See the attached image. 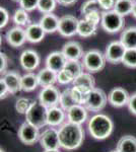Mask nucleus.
I'll use <instances>...</instances> for the list:
<instances>
[{"mask_svg":"<svg viewBox=\"0 0 136 152\" xmlns=\"http://www.w3.org/2000/svg\"><path fill=\"white\" fill-rule=\"evenodd\" d=\"M60 146L67 150H74L78 148L83 139H85V131L80 125L68 123L64 124L58 131Z\"/></svg>","mask_w":136,"mask_h":152,"instance_id":"f257e3e1","label":"nucleus"},{"mask_svg":"<svg viewBox=\"0 0 136 152\" xmlns=\"http://www.w3.org/2000/svg\"><path fill=\"white\" fill-rule=\"evenodd\" d=\"M113 127L112 120L103 114L96 115L88 122V131L90 135L99 140L108 138L112 134Z\"/></svg>","mask_w":136,"mask_h":152,"instance_id":"f03ea898","label":"nucleus"},{"mask_svg":"<svg viewBox=\"0 0 136 152\" xmlns=\"http://www.w3.org/2000/svg\"><path fill=\"white\" fill-rule=\"evenodd\" d=\"M26 122L36 126L37 128H43L48 125V109L41 104L40 100H35L26 112Z\"/></svg>","mask_w":136,"mask_h":152,"instance_id":"7ed1b4c3","label":"nucleus"},{"mask_svg":"<svg viewBox=\"0 0 136 152\" xmlns=\"http://www.w3.org/2000/svg\"><path fill=\"white\" fill-rule=\"evenodd\" d=\"M102 28L107 33L115 34L120 31L124 26V18L115 10L104 11L102 13Z\"/></svg>","mask_w":136,"mask_h":152,"instance_id":"20e7f679","label":"nucleus"},{"mask_svg":"<svg viewBox=\"0 0 136 152\" xmlns=\"http://www.w3.org/2000/svg\"><path fill=\"white\" fill-rule=\"evenodd\" d=\"M105 55L99 50H90L83 55V66L90 73L99 72L104 69L106 64Z\"/></svg>","mask_w":136,"mask_h":152,"instance_id":"39448f33","label":"nucleus"},{"mask_svg":"<svg viewBox=\"0 0 136 152\" xmlns=\"http://www.w3.org/2000/svg\"><path fill=\"white\" fill-rule=\"evenodd\" d=\"M108 102L107 94L100 88H93L87 94V99L85 104L86 110L91 112H100L106 107Z\"/></svg>","mask_w":136,"mask_h":152,"instance_id":"423d86ee","label":"nucleus"},{"mask_svg":"<svg viewBox=\"0 0 136 152\" xmlns=\"http://www.w3.org/2000/svg\"><path fill=\"white\" fill-rule=\"evenodd\" d=\"M60 95L61 94L59 92V90L52 85V86L44 87L41 90L40 94H39V100L47 109H51V107H57V104H59Z\"/></svg>","mask_w":136,"mask_h":152,"instance_id":"0eeeda50","label":"nucleus"},{"mask_svg":"<svg viewBox=\"0 0 136 152\" xmlns=\"http://www.w3.org/2000/svg\"><path fill=\"white\" fill-rule=\"evenodd\" d=\"M78 19L72 15H64L59 18V28L58 31L61 36L69 38L77 34L78 28Z\"/></svg>","mask_w":136,"mask_h":152,"instance_id":"6e6552de","label":"nucleus"},{"mask_svg":"<svg viewBox=\"0 0 136 152\" xmlns=\"http://www.w3.org/2000/svg\"><path fill=\"white\" fill-rule=\"evenodd\" d=\"M125 52L126 48L120 41L112 42V43L109 44L107 49H106V60L109 63H112V64H117L119 62H122Z\"/></svg>","mask_w":136,"mask_h":152,"instance_id":"1a4fd4ad","label":"nucleus"},{"mask_svg":"<svg viewBox=\"0 0 136 152\" xmlns=\"http://www.w3.org/2000/svg\"><path fill=\"white\" fill-rule=\"evenodd\" d=\"M40 133H39V128L36 126L29 124V122H24L21 125L18 130V137L23 143L26 145H32L38 139H40Z\"/></svg>","mask_w":136,"mask_h":152,"instance_id":"9d476101","label":"nucleus"},{"mask_svg":"<svg viewBox=\"0 0 136 152\" xmlns=\"http://www.w3.org/2000/svg\"><path fill=\"white\" fill-rule=\"evenodd\" d=\"M40 144L45 150L59 149L60 141H59L58 131L54 128H49L45 130L40 136Z\"/></svg>","mask_w":136,"mask_h":152,"instance_id":"9b49d317","label":"nucleus"},{"mask_svg":"<svg viewBox=\"0 0 136 152\" xmlns=\"http://www.w3.org/2000/svg\"><path fill=\"white\" fill-rule=\"evenodd\" d=\"M21 67L26 71H34L40 64V57L34 50H26L19 58Z\"/></svg>","mask_w":136,"mask_h":152,"instance_id":"f8f14e48","label":"nucleus"},{"mask_svg":"<svg viewBox=\"0 0 136 152\" xmlns=\"http://www.w3.org/2000/svg\"><path fill=\"white\" fill-rule=\"evenodd\" d=\"M67 63V59L63 55L62 52H53L47 57L46 59V65L47 68L56 73H59L62 71Z\"/></svg>","mask_w":136,"mask_h":152,"instance_id":"ddd939ff","label":"nucleus"},{"mask_svg":"<svg viewBox=\"0 0 136 152\" xmlns=\"http://www.w3.org/2000/svg\"><path fill=\"white\" fill-rule=\"evenodd\" d=\"M129 94L122 87H116L111 90V92L108 95V102H110L113 107H121L125 104H128L129 102Z\"/></svg>","mask_w":136,"mask_h":152,"instance_id":"4468645a","label":"nucleus"},{"mask_svg":"<svg viewBox=\"0 0 136 152\" xmlns=\"http://www.w3.org/2000/svg\"><path fill=\"white\" fill-rule=\"evenodd\" d=\"M6 41L10 46L14 48L21 47L26 43V29L21 28V26H15L9 29L6 34Z\"/></svg>","mask_w":136,"mask_h":152,"instance_id":"2eb2a0df","label":"nucleus"},{"mask_svg":"<svg viewBox=\"0 0 136 152\" xmlns=\"http://www.w3.org/2000/svg\"><path fill=\"white\" fill-rule=\"evenodd\" d=\"M61 52L63 53V55L65 56L67 61L79 60L85 55L80 44L77 43V42H68V43H66L63 46Z\"/></svg>","mask_w":136,"mask_h":152,"instance_id":"dca6fc26","label":"nucleus"},{"mask_svg":"<svg viewBox=\"0 0 136 152\" xmlns=\"http://www.w3.org/2000/svg\"><path fill=\"white\" fill-rule=\"evenodd\" d=\"M21 77L19 73L15 71H8L3 76V80L6 83L7 87L9 89V92L12 94L21 91Z\"/></svg>","mask_w":136,"mask_h":152,"instance_id":"f3484780","label":"nucleus"},{"mask_svg":"<svg viewBox=\"0 0 136 152\" xmlns=\"http://www.w3.org/2000/svg\"><path fill=\"white\" fill-rule=\"evenodd\" d=\"M67 118L70 123L81 125L85 123L87 118V112L85 105L76 104L67 111Z\"/></svg>","mask_w":136,"mask_h":152,"instance_id":"a211bd4d","label":"nucleus"},{"mask_svg":"<svg viewBox=\"0 0 136 152\" xmlns=\"http://www.w3.org/2000/svg\"><path fill=\"white\" fill-rule=\"evenodd\" d=\"M26 40L29 43H39L45 37V31L40 26V23H32L29 24L26 28Z\"/></svg>","mask_w":136,"mask_h":152,"instance_id":"6ab92c4d","label":"nucleus"},{"mask_svg":"<svg viewBox=\"0 0 136 152\" xmlns=\"http://www.w3.org/2000/svg\"><path fill=\"white\" fill-rule=\"evenodd\" d=\"M40 26L43 28L45 31V33H55L56 31H58L59 28V18H57L55 14L48 13L44 14L40 19Z\"/></svg>","mask_w":136,"mask_h":152,"instance_id":"aec40b11","label":"nucleus"},{"mask_svg":"<svg viewBox=\"0 0 136 152\" xmlns=\"http://www.w3.org/2000/svg\"><path fill=\"white\" fill-rule=\"evenodd\" d=\"M73 86L80 87L86 91H90L95 87V78L90 73H82L73 80Z\"/></svg>","mask_w":136,"mask_h":152,"instance_id":"412c9836","label":"nucleus"},{"mask_svg":"<svg viewBox=\"0 0 136 152\" xmlns=\"http://www.w3.org/2000/svg\"><path fill=\"white\" fill-rule=\"evenodd\" d=\"M38 81L39 85H41L43 88L52 86L57 81V73L48 68L42 69L38 73Z\"/></svg>","mask_w":136,"mask_h":152,"instance_id":"4be33fe9","label":"nucleus"},{"mask_svg":"<svg viewBox=\"0 0 136 152\" xmlns=\"http://www.w3.org/2000/svg\"><path fill=\"white\" fill-rule=\"evenodd\" d=\"M65 119V113L62 107H54L48 109V125L52 127L59 126Z\"/></svg>","mask_w":136,"mask_h":152,"instance_id":"5701e85b","label":"nucleus"},{"mask_svg":"<svg viewBox=\"0 0 136 152\" xmlns=\"http://www.w3.org/2000/svg\"><path fill=\"white\" fill-rule=\"evenodd\" d=\"M120 42L126 49H136V28H128L122 31Z\"/></svg>","mask_w":136,"mask_h":152,"instance_id":"b1692460","label":"nucleus"},{"mask_svg":"<svg viewBox=\"0 0 136 152\" xmlns=\"http://www.w3.org/2000/svg\"><path fill=\"white\" fill-rule=\"evenodd\" d=\"M117 150L120 152H136V138L130 135L122 137L117 144Z\"/></svg>","mask_w":136,"mask_h":152,"instance_id":"393cba45","label":"nucleus"},{"mask_svg":"<svg viewBox=\"0 0 136 152\" xmlns=\"http://www.w3.org/2000/svg\"><path fill=\"white\" fill-rule=\"evenodd\" d=\"M135 2L133 0H118L115 3L113 10H115L117 13L122 15L123 18L128 14L132 13L133 7H134Z\"/></svg>","mask_w":136,"mask_h":152,"instance_id":"a878e982","label":"nucleus"},{"mask_svg":"<svg viewBox=\"0 0 136 152\" xmlns=\"http://www.w3.org/2000/svg\"><path fill=\"white\" fill-rule=\"evenodd\" d=\"M39 85L38 75L29 72L21 77V89L24 91H32Z\"/></svg>","mask_w":136,"mask_h":152,"instance_id":"bb28decb","label":"nucleus"},{"mask_svg":"<svg viewBox=\"0 0 136 152\" xmlns=\"http://www.w3.org/2000/svg\"><path fill=\"white\" fill-rule=\"evenodd\" d=\"M96 26L93 23L87 21L86 19L82 18L78 21V28H77V35H79L82 38H88L93 36L96 33Z\"/></svg>","mask_w":136,"mask_h":152,"instance_id":"cd10ccee","label":"nucleus"},{"mask_svg":"<svg viewBox=\"0 0 136 152\" xmlns=\"http://www.w3.org/2000/svg\"><path fill=\"white\" fill-rule=\"evenodd\" d=\"M83 68H85L83 63L79 62L78 60H71L67 61L65 67H64V70L67 71L69 74L75 79L76 77H78L80 74L83 73Z\"/></svg>","mask_w":136,"mask_h":152,"instance_id":"c85d7f7f","label":"nucleus"},{"mask_svg":"<svg viewBox=\"0 0 136 152\" xmlns=\"http://www.w3.org/2000/svg\"><path fill=\"white\" fill-rule=\"evenodd\" d=\"M59 104H60L61 107H62L64 111H66V112H67L68 110H70L72 107H74V105L77 104L73 99L72 90H71V88H69V89H65L62 94H61L60 102H59Z\"/></svg>","mask_w":136,"mask_h":152,"instance_id":"c756f323","label":"nucleus"},{"mask_svg":"<svg viewBox=\"0 0 136 152\" xmlns=\"http://www.w3.org/2000/svg\"><path fill=\"white\" fill-rule=\"evenodd\" d=\"M72 90V95H73V99L75 100V102L77 104H81V105H85L86 99H87V94L90 91H86V90L82 89L80 87H76L73 86L71 88Z\"/></svg>","mask_w":136,"mask_h":152,"instance_id":"7c9ffc66","label":"nucleus"},{"mask_svg":"<svg viewBox=\"0 0 136 152\" xmlns=\"http://www.w3.org/2000/svg\"><path fill=\"white\" fill-rule=\"evenodd\" d=\"M13 21L17 26H23L29 23V14L23 8L16 9L13 14Z\"/></svg>","mask_w":136,"mask_h":152,"instance_id":"2f4dec72","label":"nucleus"},{"mask_svg":"<svg viewBox=\"0 0 136 152\" xmlns=\"http://www.w3.org/2000/svg\"><path fill=\"white\" fill-rule=\"evenodd\" d=\"M122 63L129 68H136V49H126Z\"/></svg>","mask_w":136,"mask_h":152,"instance_id":"473e14b6","label":"nucleus"},{"mask_svg":"<svg viewBox=\"0 0 136 152\" xmlns=\"http://www.w3.org/2000/svg\"><path fill=\"white\" fill-rule=\"evenodd\" d=\"M80 11L83 15H86V14L93 11H101V6L99 4L98 0H87L81 5Z\"/></svg>","mask_w":136,"mask_h":152,"instance_id":"72a5a7b5","label":"nucleus"},{"mask_svg":"<svg viewBox=\"0 0 136 152\" xmlns=\"http://www.w3.org/2000/svg\"><path fill=\"white\" fill-rule=\"evenodd\" d=\"M56 0H39L38 9L44 14L52 13L56 7Z\"/></svg>","mask_w":136,"mask_h":152,"instance_id":"f704fd0d","label":"nucleus"},{"mask_svg":"<svg viewBox=\"0 0 136 152\" xmlns=\"http://www.w3.org/2000/svg\"><path fill=\"white\" fill-rule=\"evenodd\" d=\"M31 104V102L28 99H19L16 100L15 109L19 114H26Z\"/></svg>","mask_w":136,"mask_h":152,"instance_id":"c9c22d12","label":"nucleus"},{"mask_svg":"<svg viewBox=\"0 0 136 152\" xmlns=\"http://www.w3.org/2000/svg\"><path fill=\"white\" fill-rule=\"evenodd\" d=\"M74 78L71 76L66 70H62L59 73H57V81L61 84H67V83L73 82Z\"/></svg>","mask_w":136,"mask_h":152,"instance_id":"e433bc0d","label":"nucleus"},{"mask_svg":"<svg viewBox=\"0 0 136 152\" xmlns=\"http://www.w3.org/2000/svg\"><path fill=\"white\" fill-rule=\"evenodd\" d=\"M102 13L103 12H101V11H93V12H90V13L85 15L83 18L86 19L87 21H90V23L98 26V24L102 21V15H101Z\"/></svg>","mask_w":136,"mask_h":152,"instance_id":"4c0bfd02","label":"nucleus"},{"mask_svg":"<svg viewBox=\"0 0 136 152\" xmlns=\"http://www.w3.org/2000/svg\"><path fill=\"white\" fill-rule=\"evenodd\" d=\"M19 4L26 11H32L35 8H38L39 0H21Z\"/></svg>","mask_w":136,"mask_h":152,"instance_id":"58836bf2","label":"nucleus"},{"mask_svg":"<svg viewBox=\"0 0 136 152\" xmlns=\"http://www.w3.org/2000/svg\"><path fill=\"white\" fill-rule=\"evenodd\" d=\"M9 20V13L4 7L0 8V28H4Z\"/></svg>","mask_w":136,"mask_h":152,"instance_id":"ea45409f","label":"nucleus"},{"mask_svg":"<svg viewBox=\"0 0 136 152\" xmlns=\"http://www.w3.org/2000/svg\"><path fill=\"white\" fill-rule=\"evenodd\" d=\"M99 4H100L101 8L106 11L111 10L115 6V1L114 0H98Z\"/></svg>","mask_w":136,"mask_h":152,"instance_id":"a19ab883","label":"nucleus"},{"mask_svg":"<svg viewBox=\"0 0 136 152\" xmlns=\"http://www.w3.org/2000/svg\"><path fill=\"white\" fill-rule=\"evenodd\" d=\"M8 94H10L8 87H7L6 83L4 82L3 78H1V79H0V97H1V99H5Z\"/></svg>","mask_w":136,"mask_h":152,"instance_id":"79ce46f5","label":"nucleus"},{"mask_svg":"<svg viewBox=\"0 0 136 152\" xmlns=\"http://www.w3.org/2000/svg\"><path fill=\"white\" fill-rule=\"evenodd\" d=\"M127 105H128L129 111L136 116V92L133 94L132 95H130V99H129V102H128Z\"/></svg>","mask_w":136,"mask_h":152,"instance_id":"37998d69","label":"nucleus"},{"mask_svg":"<svg viewBox=\"0 0 136 152\" xmlns=\"http://www.w3.org/2000/svg\"><path fill=\"white\" fill-rule=\"evenodd\" d=\"M0 71L1 73H4L5 74V70H6V67H7V57L4 53H1L0 54Z\"/></svg>","mask_w":136,"mask_h":152,"instance_id":"c03bdc74","label":"nucleus"},{"mask_svg":"<svg viewBox=\"0 0 136 152\" xmlns=\"http://www.w3.org/2000/svg\"><path fill=\"white\" fill-rule=\"evenodd\" d=\"M56 1L58 2L59 4H61V5L70 6V5H72V4L75 3L77 0H56Z\"/></svg>","mask_w":136,"mask_h":152,"instance_id":"a18cd8bd","label":"nucleus"},{"mask_svg":"<svg viewBox=\"0 0 136 152\" xmlns=\"http://www.w3.org/2000/svg\"><path fill=\"white\" fill-rule=\"evenodd\" d=\"M132 14H133V16L136 18V2L134 3V7H133V10H132Z\"/></svg>","mask_w":136,"mask_h":152,"instance_id":"49530a36","label":"nucleus"},{"mask_svg":"<svg viewBox=\"0 0 136 152\" xmlns=\"http://www.w3.org/2000/svg\"><path fill=\"white\" fill-rule=\"evenodd\" d=\"M44 152H60L59 149H52V150H45Z\"/></svg>","mask_w":136,"mask_h":152,"instance_id":"de8ad7c7","label":"nucleus"},{"mask_svg":"<svg viewBox=\"0 0 136 152\" xmlns=\"http://www.w3.org/2000/svg\"><path fill=\"white\" fill-rule=\"evenodd\" d=\"M13 1H17V2H21V0H13Z\"/></svg>","mask_w":136,"mask_h":152,"instance_id":"09e8293b","label":"nucleus"},{"mask_svg":"<svg viewBox=\"0 0 136 152\" xmlns=\"http://www.w3.org/2000/svg\"><path fill=\"white\" fill-rule=\"evenodd\" d=\"M111 152H120V151H118V150H114V151H111Z\"/></svg>","mask_w":136,"mask_h":152,"instance_id":"8fccbe9b","label":"nucleus"},{"mask_svg":"<svg viewBox=\"0 0 136 152\" xmlns=\"http://www.w3.org/2000/svg\"><path fill=\"white\" fill-rule=\"evenodd\" d=\"M0 152H4V150H3V149L1 148V150H0Z\"/></svg>","mask_w":136,"mask_h":152,"instance_id":"3c124183","label":"nucleus"},{"mask_svg":"<svg viewBox=\"0 0 136 152\" xmlns=\"http://www.w3.org/2000/svg\"><path fill=\"white\" fill-rule=\"evenodd\" d=\"M114 1H115V3H116V2H117V1H118V0H114Z\"/></svg>","mask_w":136,"mask_h":152,"instance_id":"603ef678","label":"nucleus"}]
</instances>
